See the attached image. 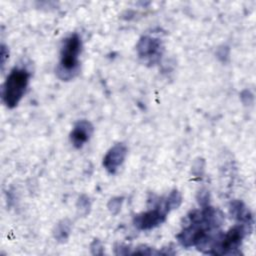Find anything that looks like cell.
<instances>
[{"label":"cell","mask_w":256,"mask_h":256,"mask_svg":"<svg viewBox=\"0 0 256 256\" xmlns=\"http://www.w3.org/2000/svg\"><path fill=\"white\" fill-rule=\"evenodd\" d=\"M121 203H122V198H114V199H111L109 204H108V207L110 209V211L114 214H116L119 210H120V207H121Z\"/></svg>","instance_id":"cell-11"},{"label":"cell","mask_w":256,"mask_h":256,"mask_svg":"<svg viewBox=\"0 0 256 256\" xmlns=\"http://www.w3.org/2000/svg\"><path fill=\"white\" fill-rule=\"evenodd\" d=\"M138 56L148 63H155L161 56L162 45L159 39L151 36H143L137 46Z\"/></svg>","instance_id":"cell-6"},{"label":"cell","mask_w":256,"mask_h":256,"mask_svg":"<svg viewBox=\"0 0 256 256\" xmlns=\"http://www.w3.org/2000/svg\"><path fill=\"white\" fill-rule=\"evenodd\" d=\"M81 48V38L77 33H73L65 38L60 51V61L56 68L58 78L63 81H68L78 74Z\"/></svg>","instance_id":"cell-3"},{"label":"cell","mask_w":256,"mask_h":256,"mask_svg":"<svg viewBox=\"0 0 256 256\" xmlns=\"http://www.w3.org/2000/svg\"><path fill=\"white\" fill-rule=\"evenodd\" d=\"M69 231H70V225L66 223V221H62L56 227L55 238H57L58 240H65L69 234Z\"/></svg>","instance_id":"cell-10"},{"label":"cell","mask_w":256,"mask_h":256,"mask_svg":"<svg viewBox=\"0 0 256 256\" xmlns=\"http://www.w3.org/2000/svg\"><path fill=\"white\" fill-rule=\"evenodd\" d=\"M251 229L252 226L241 223L231 227L225 234L217 233L212 240L208 253L218 255L233 253L234 250L240 247L242 240Z\"/></svg>","instance_id":"cell-5"},{"label":"cell","mask_w":256,"mask_h":256,"mask_svg":"<svg viewBox=\"0 0 256 256\" xmlns=\"http://www.w3.org/2000/svg\"><path fill=\"white\" fill-rule=\"evenodd\" d=\"M127 155V148L123 143L113 145L103 158V166L109 174H115L123 164Z\"/></svg>","instance_id":"cell-7"},{"label":"cell","mask_w":256,"mask_h":256,"mask_svg":"<svg viewBox=\"0 0 256 256\" xmlns=\"http://www.w3.org/2000/svg\"><path fill=\"white\" fill-rule=\"evenodd\" d=\"M182 202L181 194L173 190L165 199L159 200L158 204L151 210L135 215L133 219L134 226L139 230H150L166 220L167 214L180 206Z\"/></svg>","instance_id":"cell-2"},{"label":"cell","mask_w":256,"mask_h":256,"mask_svg":"<svg viewBox=\"0 0 256 256\" xmlns=\"http://www.w3.org/2000/svg\"><path fill=\"white\" fill-rule=\"evenodd\" d=\"M223 222V214L213 207H204L194 210L186 217V225L177 235L179 243L188 248L196 246L202 252L207 253L208 248L217 229Z\"/></svg>","instance_id":"cell-1"},{"label":"cell","mask_w":256,"mask_h":256,"mask_svg":"<svg viewBox=\"0 0 256 256\" xmlns=\"http://www.w3.org/2000/svg\"><path fill=\"white\" fill-rule=\"evenodd\" d=\"M93 130H94L93 126L89 121L87 120L78 121L74 125L70 133V141L72 145L77 149L82 148L83 145L87 143L91 138L93 134Z\"/></svg>","instance_id":"cell-8"},{"label":"cell","mask_w":256,"mask_h":256,"mask_svg":"<svg viewBox=\"0 0 256 256\" xmlns=\"http://www.w3.org/2000/svg\"><path fill=\"white\" fill-rule=\"evenodd\" d=\"M31 77L26 68L14 67L2 85L1 96L3 103L8 108H14L23 98Z\"/></svg>","instance_id":"cell-4"},{"label":"cell","mask_w":256,"mask_h":256,"mask_svg":"<svg viewBox=\"0 0 256 256\" xmlns=\"http://www.w3.org/2000/svg\"><path fill=\"white\" fill-rule=\"evenodd\" d=\"M230 213L233 218L239 220L241 223L252 226L253 219L251 212L241 201H234L231 203Z\"/></svg>","instance_id":"cell-9"},{"label":"cell","mask_w":256,"mask_h":256,"mask_svg":"<svg viewBox=\"0 0 256 256\" xmlns=\"http://www.w3.org/2000/svg\"><path fill=\"white\" fill-rule=\"evenodd\" d=\"M79 200H80V201H79V202H80V203H82V202H83V200H82V198H80V199H79ZM82 206H85V207H87V208H88V207H89V204H86V205H82Z\"/></svg>","instance_id":"cell-12"}]
</instances>
